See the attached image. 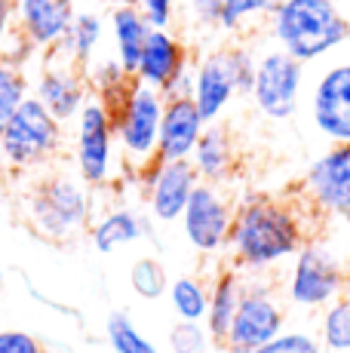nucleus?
Masks as SVG:
<instances>
[{
  "instance_id": "f257e3e1",
  "label": "nucleus",
  "mask_w": 350,
  "mask_h": 353,
  "mask_svg": "<svg viewBox=\"0 0 350 353\" xmlns=\"http://www.w3.org/2000/svg\"><path fill=\"white\" fill-rule=\"evenodd\" d=\"M307 243V225L298 203L271 194H246L237 200L227 255L243 274H271L292 261Z\"/></svg>"
},
{
  "instance_id": "4be33fe9",
  "label": "nucleus",
  "mask_w": 350,
  "mask_h": 353,
  "mask_svg": "<svg viewBox=\"0 0 350 353\" xmlns=\"http://www.w3.org/2000/svg\"><path fill=\"white\" fill-rule=\"evenodd\" d=\"M151 34V22L145 12L132 3H111L107 10V37H111V52L120 59V65L136 77V68L145 50V40Z\"/></svg>"
},
{
  "instance_id": "6e6552de",
  "label": "nucleus",
  "mask_w": 350,
  "mask_h": 353,
  "mask_svg": "<svg viewBox=\"0 0 350 353\" xmlns=\"http://www.w3.org/2000/svg\"><path fill=\"white\" fill-rule=\"evenodd\" d=\"M289 323L286 304L267 274H246V292L221 347L227 353H252L255 347L277 338Z\"/></svg>"
},
{
  "instance_id": "58836bf2",
  "label": "nucleus",
  "mask_w": 350,
  "mask_h": 353,
  "mask_svg": "<svg viewBox=\"0 0 350 353\" xmlns=\"http://www.w3.org/2000/svg\"><path fill=\"white\" fill-rule=\"evenodd\" d=\"M3 289H6V274H3V268H0V295H3Z\"/></svg>"
},
{
  "instance_id": "aec40b11",
  "label": "nucleus",
  "mask_w": 350,
  "mask_h": 353,
  "mask_svg": "<svg viewBox=\"0 0 350 353\" xmlns=\"http://www.w3.org/2000/svg\"><path fill=\"white\" fill-rule=\"evenodd\" d=\"M191 163L197 169L200 181L209 185H227L237 175L240 157H237V141H234L231 129L225 123H206L203 135H200L197 148L191 154Z\"/></svg>"
},
{
  "instance_id": "423d86ee",
  "label": "nucleus",
  "mask_w": 350,
  "mask_h": 353,
  "mask_svg": "<svg viewBox=\"0 0 350 353\" xmlns=\"http://www.w3.org/2000/svg\"><path fill=\"white\" fill-rule=\"evenodd\" d=\"M74 139H71V157L74 172L92 188V191H105L117 181V139H114V120L111 105L99 96H90L86 105L80 108L77 120H74Z\"/></svg>"
},
{
  "instance_id": "7ed1b4c3",
  "label": "nucleus",
  "mask_w": 350,
  "mask_h": 353,
  "mask_svg": "<svg viewBox=\"0 0 350 353\" xmlns=\"http://www.w3.org/2000/svg\"><path fill=\"white\" fill-rule=\"evenodd\" d=\"M274 46L311 65L350 43V19L338 0H280L267 19Z\"/></svg>"
},
{
  "instance_id": "5701e85b",
  "label": "nucleus",
  "mask_w": 350,
  "mask_h": 353,
  "mask_svg": "<svg viewBox=\"0 0 350 353\" xmlns=\"http://www.w3.org/2000/svg\"><path fill=\"white\" fill-rule=\"evenodd\" d=\"M246 292V274L237 264H225V268L215 274V280L209 283V310H206V329L215 338V344L225 341L227 329L234 323L240 301H243Z\"/></svg>"
},
{
  "instance_id": "72a5a7b5",
  "label": "nucleus",
  "mask_w": 350,
  "mask_h": 353,
  "mask_svg": "<svg viewBox=\"0 0 350 353\" xmlns=\"http://www.w3.org/2000/svg\"><path fill=\"white\" fill-rule=\"evenodd\" d=\"M0 353H46V347L28 329H0Z\"/></svg>"
},
{
  "instance_id": "4c0bfd02",
  "label": "nucleus",
  "mask_w": 350,
  "mask_h": 353,
  "mask_svg": "<svg viewBox=\"0 0 350 353\" xmlns=\"http://www.w3.org/2000/svg\"><path fill=\"white\" fill-rule=\"evenodd\" d=\"M16 34V0H0V46Z\"/></svg>"
},
{
  "instance_id": "a19ab883",
  "label": "nucleus",
  "mask_w": 350,
  "mask_h": 353,
  "mask_svg": "<svg viewBox=\"0 0 350 353\" xmlns=\"http://www.w3.org/2000/svg\"><path fill=\"white\" fill-rule=\"evenodd\" d=\"M341 221H344V225L350 228V209H347V212H344V215H341Z\"/></svg>"
},
{
  "instance_id": "39448f33",
  "label": "nucleus",
  "mask_w": 350,
  "mask_h": 353,
  "mask_svg": "<svg viewBox=\"0 0 350 353\" xmlns=\"http://www.w3.org/2000/svg\"><path fill=\"white\" fill-rule=\"evenodd\" d=\"M65 123L31 96L0 132V166L12 175L37 172L62 157Z\"/></svg>"
},
{
  "instance_id": "f03ea898",
  "label": "nucleus",
  "mask_w": 350,
  "mask_h": 353,
  "mask_svg": "<svg viewBox=\"0 0 350 353\" xmlns=\"http://www.w3.org/2000/svg\"><path fill=\"white\" fill-rule=\"evenodd\" d=\"M22 219L40 240L71 243L96 219V194L77 172H46L25 191Z\"/></svg>"
},
{
  "instance_id": "f8f14e48",
  "label": "nucleus",
  "mask_w": 350,
  "mask_h": 353,
  "mask_svg": "<svg viewBox=\"0 0 350 353\" xmlns=\"http://www.w3.org/2000/svg\"><path fill=\"white\" fill-rule=\"evenodd\" d=\"M31 96L56 120L71 126L77 120L80 108L86 105V99L92 96V90L86 83L83 68L62 62V59L43 56V62L37 65V74L31 77Z\"/></svg>"
},
{
  "instance_id": "6ab92c4d",
  "label": "nucleus",
  "mask_w": 350,
  "mask_h": 353,
  "mask_svg": "<svg viewBox=\"0 0 350 353\" xmlns=\"http://www.w3.org/2000/svg\"><path fill=\"white\" fill-rule=\"evenodd\" d=\"M206 129V120L194 99H166L163 123H160V145L157 160H191L200 135Z\"/></svg>"
},
{
  "instance_id": "bb28decb",
  "label": "nucleus",
  "mask_w": 350,
  "mask_h": 353,
  "mask_svg": "<svg viewBox=\"0 0 350 353\" xmlns=\"http://www.w3.org/2000/svg\"><path fill=\"white\" fill-rule=\"evenodd\" d=\"M280 0H225V10L218 19V31L231 34V37H243L261 22L271 19Z\"/></svg>"
},
{
  "instance_id": "2f4dec72",
  "label": "nucleus",
  "mask_w": 350,
  "mask_h": 353,
  "mask_svg": "<svg viewBox=\"0 0 350 353\" xmlns=\"http://www.w3.org/2000/svg\"><path fill=\"white\" fill-rule=\"evenodd\" d=\"M252 353H326V347L311 329H282L277 338L255 347Z\"/></svg>"
},
{
  "instance_id": "a878e982",
  "label": "nucleus",
  "mask_w": 350,
  "mask_h": 353,
  "mask_svg": "<svg viewBox=\"0 0 350 353\" xmlns=\"http://www.w3.org/2000/svg\"><path fill=\"white\" fill-rule=\"evenodd\" d=\"M316 335L326 353H350V289H344L332 304L320 310Z\"/></svg>"
},
{
  "instance_id": "cd10ccee",
  "label": "nucleus",
  "mask_w": 350,
  "mask_h": 353,
  "mask_svg": "<svg viewBox=\"0 0 350 353\" xmlns=\"http://www.w3.org/2000/svg\"><path fill=\"white\" fill-rule=\"evenodd\" d=\"M105 341L114 353H160V347L138 329L126 310H111L105 316Z\"/></svg>"
},
{
  "instance_id": "c85d7f7f",
  "label": "nucleus",
  "mask_w": 350,
  "mask_h": 353,
  "mask_svg": "<svg viewBox=\"0 0 350 353\" xmlns=\"http://www.w3.org/2000/svg\"><path fill=\"white\" fill-rule=\"evenodd\" d=\"M130 286L141 301H160L169 292V274L157 255H141L130 268Z\"/></svg>"
},
{
  "instance_id": "0eeeda50",
  "label": "nucleus",
  "mask_w": 350,
  "mask_h": 353,
  "mask_svg": "<svg viewBox=\"0 0 350 353\" xmlns=\"http://www.w3.org/2000/svg\"><path fill=\"white\" fill-rule=\"evenodd\" d=\"M347 286H350V274L338 252L320 240H307L295 252L292 264H289L282 295H286V304H292V307L320 314Z\"/></svg>"
},
{
  "instance_id": "f3484780",
  "label": "nucleus",
  "mask_w": 350,
  "mask_h": 353,
  "mask_svg": "<svg viewBox=\"0 0 350 353\" xmlns=\"http://www.w3.org/2000/svg\"><path fill=\"white\" fill-rule=\"evenodd\" d=\"M191 65H194V56H191V46L185 43V37H178L172 28H151L136 68V80L163 92L175 74H181Z\"/></svg>"
},
{
  "instance_id": "20e7f679",
  "label": "nucleus",
  "mask_w": 350,
  "mask_h": 353,
  "mask_svg": "<svg viewBox=\"0 0 350 353\" xmlns=\"http://www.w3.org/2000/svg\"><path fill=\"white\" fill-rule=\"evenodd\" d=\"M166 96L154 86L132 80L130 90L111 105L114 139H117L120 166L141 172L151 163H157L160 123H163Z\"/></svg>"
},
{
  "instance_id": "ea45409f",
  "label": "nucleus",
  "mask_w": 350,
  "mask_h": 353,
  "mask_svg": "<svg viewBox=\"0 0 350 353\" xmlns=\"http://www.w3.org/2000/svg\"><path fill=\"white\" fill-rule=\"evenodd\" d=\"M111 3H132V6H138L141 0H111Z\"/></svg>"
},
{
  "instance_id": "b1692460",
  "label": "nucleus",
  "mask_w": 350,
  "mask_h": 353,
  "mask_svg": "<svg viewBox=\"0 0 350 353\" xmlns=\"http://www.w3.org/2000/svg\"><path fill=\"white\" fill-rule=\"evenodd\" d=\"M169 310L175 320L185 323H206V310H209V280L197 274H181L169 280V292H166Z\"/></svg>"
},
{
  "instance_id": "7c9ffc66",
  "label": "nucleus",
  "mask_w": 350,
  "mask_h": 353,
  "mask_svg": "<svg viewBox=\"0 0 350 353\" xmlns=\"http://www.w3.org/2000/svg\"><path fill=\"white\" fill-rule=\"evenodd\" d=\"M166 344H169V353H209L215 338L209 335L206 323L175 320L169 335H166Z\"/></svg>"
},
{
  "instance_id": "2eb2a0df",
  "label": "nucleus",
  "mask_w": 350,
  "mask_h": 353,
  "mask_svg": "<svg viewBox=\"0 0 350 353\" xmlns=\"http://www.w3.org/2000/svg\"><path fill=\"white\" fill-rule=\"evenodd\" d=\"M237 96H240V80H237V71H234L231 43L215 46V50L203 52L200 59H194V96L191 99L200 108L206 123H218Z\"/></svg>"
},
{
  "instance_id": "a211bd4d",
  "label": "nucleus",
  "mask_w": 350,
  "mask_h": 353,
  "mask_svg": "<svg viewBox=\"0 0 350 353\" xmlns=\"http://www.w3.org/2000/svg\"><path fill=\"white\" fill-rule=\"evenodd\" d=\"M154 225H157V221H154L151 215H141L138 209L126 206V203H117V206H107L102 215L92 219L86 236H90V246L96 249L99 255H114L138 240L157 243Z\"/></svg>"
},
{
  "instance_id": "4468645a",
  "label": "nucleus",
  "mask_w": 350,
  "mask_h": 353,
  "mask_svg": "<svg viewBox=\"0 0 350 353\" xmlns=\"http://www.w3.org/2000/svg\"><path fill=\"white\" fill-rule=\"evenodd\" d=\"M311 120L332 145L350 141V59L320 71L311 90Z\"/></svg>"
},
{
  "instance_id": "dca6fc26",
  "label": "nucleus",
  "mask_w": 350,
  "mask_h": 353,
  "mask_svg": "<svg viewBox=\"0 0 350 353\" xmlns=\"http://www.w3.org/2000/svg\"><path fill=\"white\" fill-rule=\"evenodd\" d=\"M77 10L80 0H16V28L46 56L68 34Z\"/></svg>"
},
{
  "instance_id": "e433bc0d",
  "label": "nucleus",
  "mask_w": 350,
  "mask_h": 353,
  "mask_svg": "<svg viewBox=\"0 0 350 353\" xmlns=\"http://www.w3.org/2000/svg\"><path fill=\"white\" fill-rule=\"evenodd\" d=\"M163 96L166 99H187V96H194V65L185 68L181 74H175V77L169 80V86L163 90Z\"/></svg>"
},
{
  "instance_id": "9b49d317",
  "label": "nucleus",
  "mask_w": 350,
  "mask_h": 353,
  "mask_svg": "<svg viewBox=\"0 0 350 353\" xmlns=\"http://www.w3.org/2000/svg\"><path fill=\"white\" fill-rule=\"evenodd\" d=\"M200 175L191 160H157L141 169V200L157 225H175L191 200Z\"/></svg>"
},
{
  "instance_id": "393cba45",
  "label": "nucleus",
  "mask_w": 350,
  "mask_h": 353,
  "mask_svg": "<svg viewBox=\"0 0 350 353\" xmlns=\"http://www.w3.org/2000/svg\"><path fill=\"white\" fill-rule=\"evenodd\" d=\"M83 74H86V83H90L92 96H99L102 101H107V105H114V101L130 90L132 80H136L123 65H120V59L114 56V52L111 56H102V52H99V56L83 68Z\"/></svg>"
},
{
  "instance_id": "c756f323",
  "label": "nucleus",
  "mask_w": 350,
  "mask_h": 353,
  "mask_svg": "<svg viewBox=\"0 0 350 353\" xmlns=\"http://www.w3.org/2000/svg\"><path fill=\"white\" fill-rule=\"evenodd\" d=\"M25 99H31V74L25 68L0 62V132L16 117Z\"/></svg>"
},
{
  "instance_id": "c9c22d12",
  "label": "nucleus",
  "mask_w": 350,
  "mask_h": 353,
  "mask_svg": "<svg viewBox=\"0 0 350 353\" xmlns=\"http://www.w3.org/2000/svg\"><path fill=\"white\" fill-rule=\"evenodd\" d=\"M138 10L145 12V19L151 22V28H172L178 0H141Z\"/></svg>"
},
{
  "instance_id": "1a4fd4ad",
  "label": "nucleus",
  "mask_w": 350,
  "mask_h": 353,
  "mask_svg": "<svg viewBox=\"0 0 350 353\" xmlns=\"http://www.w3.org/2000/svg\"><path fill=\"white\" fill-rule=\"evenodd\" d=\"M234 212H237V203L225 191V185L200 181L178 219L185 243L203 258L225 255L231 243Z\"/></svg>"
},
{
  "instance_id": "ddd939ff",
  "label": "nucleus",
  "mask_w": 350,
  "mask_h": 353,
  "mask_svg": "<svg viewBox=\"0 0 350 353\" xmlns=\"http://www.w3.org/2000/svg\"><path fill=\"white\" fill-rule=\"evenodd\" d=\"M307 206L320 215H344L350 209V141L329 145L305 172L301 181Z\"/></svg>"
},
{
  "instance_id": "473e14b6",
  "label": "nucleus",
  "mask_w": 350,
  "mask_h": 353,
  "mask_svg": "<svg viewBox=\"0 0 350 353\" xmlns=\"http://www.w3.org/2000/svg\"><path fill=\"white\" fill-rule=\"evenodd\" d=\"M0 62H10V65L25 68V71H28L31 65H40V62H43V52H40L37 46L16 28V34H12V37L6 40L3 46H0Z\"/></svg>"
},
{
  "instance_id": "f704fd0d",
  "label": "nucleus",
  "mask_w": 350,
  "mask_h": 353,
  "mask_svg": "<svg viewBox=\"0 0 350 353\" xmlns=\"http://www.w3.org/2000/svg\"><path fill=\"white\" fill-rule=\"evenodd\" d=\"M221 10H225V0H187V16H191V22L203 31L218 28Z\"/></svg>"
},
{
  "instance_id": "412c9836",
  "label": "nucleus",
  "mask_w": 350,
  "mask_h": 353,
  "mask_svg": "<svg viewBox=\"0 0 350 353\" xmlns=\"http://www.w3.org/2000/svg\"><path fill=\"white\" fill-rule=\"evenodd\" d=\"M105 37H107V16H102V10H96V6H80L68 34L46 56L62 59V62H71L77 68H86L99 56Z\"/></svg>"
},
{
  "instance_id": "9d476101",
  "label": "nucleus",
  "mask_w": 350,
  "mask_h": 353,
  "mask_svg": "<svg viewBox=\"0 0 350 353\" xmlns=\"http://www.w3.org/2000/svg\"><path fill=\"white\" fill-rule=\"evenodd\" d=\"M301 92H305V62L292 59L280 46L258 52L249 99L261 117L274 120V123L292 120L298 114Z\"/></svg>"
}]
</instances>
